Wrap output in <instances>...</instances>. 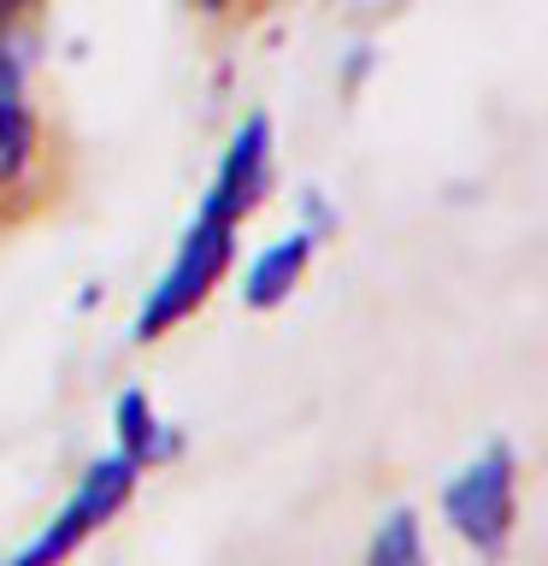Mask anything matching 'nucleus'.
<instances>
[{
    "label": "nucleus",
    "mask_w": 548,
    "mask_h": 566,
    "mask_svg": "<svg viewBox=\"0 0 548 566\" xmlns=\"http://www.w3.org/2000/svg\"><path fill=\"white\" fill-rule=\"evenodd\" d=\"M360 566H431V555H424L419 513H413V507L389 513V520L378 525V537H371V548H366Z\"/></svg>",
    "instance_id": "obj_7"
},
{
    "label": "nucleus",
    "mask_w": 548,
    "mask_h": 566,
    "mask_svg": "<svg viewBox=\"0 0 548 566\" xmlns=\"http://www.w3.org/2000/svg\"><path fill=\"white\" fill-rule=\"evenodd\" d=\"M265 177H272V118L254 113L236 136H230V148L219 159V171H212V189H207L201 212H194L177 260L159 272L154 295L141 301L136 343L166 336L171 325H183V318L212 295V283L224 277L230 254H236V224L260 207V195H265Z\"/></svg>",
    "instance_id": "obj_1"
},
{
    "label": "nucleus",
    "mask_w": 548,
    "mask_h": 566,
    "mask_svg": "<svg viewBox=\"0 0 548 566\" xmlns=\"http://www.w3.org/2000/svg\"><path fill=\"white\" fill-rule=\"evenodd\" d=\"M313 248H318L313 230H289L283 242H272L254 265H247L242 301H247V307H277V301H289L301 272H307V260H313Z\"/></svg>",
    "instance_id": "obj_4"
},
{
    "label": "nucleus",
    "mask_w": 548,
    "mask_h": 566,
    "mask_svg": "<svg viewBox=\"0 0 548 566\" xmlns=\"http://www.w3.org/2000/svg\"><path fill=\"white\" fill-rule=\"evenodd\" d=\"M194 7H207V12H224V7H230V0H194Z\"/></svg>",
    "instance_id": "obj_9"
},
{
    "label": "nucleus",
    "mask_w": 548,
    "mask_h": 566,
    "mask_svg": "<svg viewBox=\"0 0 548 566\" xmlns=\"http://www.w3.org/2000/svg\"><path fill=\"white\" fill-rule=\"evenodd\" d=\"M18 18H24V0H0V83L24 77V53H18Z\"/></svg>",
    "instance_id": "obj_8"
},
{
    "label": "nucleus",
    "mask_w": 548,
    "mask_h": 566,
    "mask_svg": "<svg viewBox=\"0 0 548 566\" xmlns=\"http://www.w3.org/2000/svg\"><path fill=\"white\" fill-rule=\"evenodd\" d=\"M442 513L484 560H495L513 537V513H519V460L507 442H489L466 472L442 484Z\"/></svg>",
    "instance_id": "obj_3"
},
{
    "label": "nucleus",
    "mask_w": 548,
    "mask_h": 566,
    "mask_svg": "<svg viewBox=\"0 0 548 566\" xmlns=\"http://www.w3.org/2000/svg\"><path fill=\"white\" fill-rule=\"evenodd\" d=\"M30 142H35V118H30V101H24V77L0 83V184L24 171Z\"/></svg>",
    "instance_id": "obj_6"
},
{
    "label": "nucleus",
    "mask_w": 548,
    "mask_h": 566,
    "mask_svg": "<svg viewBox=\"0 0 548 566\" xmlns=\"http://www.w3.org/2000/svg\"><path fill=\"white\" fill-rule=\"evenodd\" d=\"M118 449H130L141 467H154V460H171V454H177V431L154 413L141 389H124V396H118Z\"/></svg>",
    "instance_id": "obj_5"
},
{
    "label": "nucleus",
    "mask_w": 548,
    "mask_h": 566,
    "mask_svg": "<svg viewBox=\"0 0 548 566\" xmlns=\"http://www.w3.org/2000/svg\"><path fill=\"white\" fill-rule=\"evenodd\" d=\"M141 472H148V467H141L130 449H113L106 460H95V467H88V478L71 490V502L48 520V531H42L30 548H18L7 566H60V560H71V555H77V548L136 495Z\"/></svg>",
    "instance_id": "obj_2"
}]
</instances>
